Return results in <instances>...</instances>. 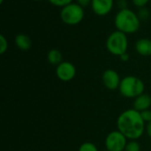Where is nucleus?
<instances>
[{
	"label": "nucleus",
	"instance_id": "obj_3",
	"mask_svg": "<svg viewBox=\"0 0 151 151\" xmlns=\"http://www.w3.org/2000/svg\"><path fill=\"white\" fill-rule=\"evenodd\" d=\"M145 85L143 81L135 76H126L121 79L119 90L127 98H135L144 93Z\"/></svg>",
	"mask_w": 151,
	"mask_h": 151
},
{
	"label": "nucleus",
	"instance_id": "obj_12",
	"mask_svg": "<svg viewBox=\"0 0 151 151\" xmlns=\"http://www.w3.org/2000/svg\"><path fill=\"white\" fill-rule=\"evenodd\" d=\"M15 44L17 48L20 50L26 51L28 50L31 47V39L28 37V35L25 34H19L15 36L14 39Z\"/></svg>",
	"mask_w": 151,
	"mask_h": 151
},
{
	"label": "nucleus",
	"instance_id": "obj_7",
	"mask_svg": "<svg viewBox=\"0 0 151 151\" xmlns=\"http://www.w3.org/2000/svg\"><path fill=\"white\" fill-rule=\"evenodd\" d=\"M57 77L62 81H72L76 74V68L71 62L63 61L56 68Z\"/></svg>",
	"mask_w": 151,
	"mask_h": 151
},
{
	"label": "nucleus",
	"instance_id": "obj_16",
	"mask_svg": "<svg viewBox=\"0 0 151 151\" xmlns=\"http://www.w3.org/2000/svg\"><path fill=\"white\" fill-rule=\"evenodd\" d=\"M8 50V41L4 35H0V54H4Z\"/></svg>",
	"mask_w": 151,
	"mask_h": 151
},
{
	"label": "nucleus",
	"instance_id": "obj_18",
	"mask_svg": "<svg viewBox=\"0 0 151 151\" xmlns=\"http://www.w3.org/2000/svg\"><path fill=\"white\" fill-rule=\"evenodd\" d=\"M141 115H142V119L144 120L145 123H149L151 122V111L150 110H145L141 112Z\"/></svg>",
	"mask_w": 151,
	"mask_h": 151
},
{
	"label": "nucleus",
	"instance_id": "obj_26",
	"mask_svg": "<svg viewBox=\"0 0 151 151\" xmlns=\"http://www.w3.org/2000/svg\"><path fill=\"white\" fill-rule=\"evenodd\" d=\"M32 1H41V0H32Z\"/></svg>",
	"mask_w": 151,
	"mask_h": 151
},
{
	"label": "nucleus",
	"instance_id": "obj_4",
	"mask_svg": "<svg viewBox=\"0 0 151 151\" xmlns=\"http://www.w3.org/2000/svg\"><path fill=\"white\" fill-rule=\"evenodd\" d=\"M105 45H106V49L111 54L120 57L122 54L127 51V48H128L127 35L119 30H116L109 35Z\"/></svg>",
	"mask_w": 151,
	"mask_h": 151
},
{
	"label": "nucleus",
	"instance_id": "obj_17",
	"mask_svg": "<svg viewBox=\"0 0 151 151\" xmlns=\"http://www.w3.org/2000/svg\"><path fill=\"white\" fill-rule=\"evenodd\" d=\"M48 1L55 6H58V7L63 8L64 6L73 3V0H48Z\"/></svg>",
	"mask_w": 151,
	"mask_h": 151
},
{
	"label": "nucleus",
	"instance_id": "obj_20",
	"mask_svg": "<svg viewBox=\"0 0 151 151\" xmlns=\"http://www.w3.org/2000/svg\"><path fill=\"white\" fill-rule=\"evenodd\" d=\"M149 15H150L149 11H148L147 9H145L144 7H143V8H141V10L139 11V15H138V16L140 17L141 20H142V19H147V18L149 17Z\"/></svg>",
	"mask_w": 151,
	"mask_h": 151
},
{
	"label": "nucleus",
	"instance_id": "obj_24",
	"mask_svg": "<svg viewBox=\"0 0 151 151\" xmlns=\"http://www.w3.org/2000/svg\"><path fill=\"white\" fill-rule=\"evenodd\" d=\"M119 7H121V9L127 8V2H126V0H119Z\"/></svg>",
	"mask_w": 151,
	"mask_h": 151
},
{
	"label": "nucleus",
	"instance_id": "obj_11",
	"mask_svg": "<svg viewBox=\"0 0 151 151\" xmlns=\"http://www.w3.org/2000/svg\"><path fill=\"white\" fill-rule=\"evenodd\" d=\"M135 50L141 56H151V40L149 38L139 39L135 43Z\"/></svg>",
	"mask_w": 151,
	"mask_h": 151
},
{
	"label": "nucleus",
	"instance_id": "obj_22",
	"mask_svg": "<svg viewBox=\"0 0 151 151\" xmlns=\"http://www.w3.org/2000/svg\"><path fill=\"white\" fill-rule=\"evenodd\" d=\"M145 131H146L147 134L149 135V137L151 139V122L147 123V125H146V128H145Z\"/></svg>",
	"mask_w": 151,
	"mask_h": 151
},
{
	"label": "nucleus",
	"instance_id": "obj_1",
	"mask_svg": "<svg viewBox=\"0 0 151 151\" xmlns=\"http://www.w3.org/2000/svg\"><path fill=\"white\" fill-rule=\"evenodd\" d=\"M117 127L129 140H138L145 132L146 125L141 112L133 109L123 111L117 119Z\"/></svg>",
	"mask_w": 151,
	"mask_h": 151
},
{
	"label": "nucleus",
	"instance_id": "obj_8",
	"mask_svg": "<svg viewBox=\"0 0 151 151\" xmlns=\"http://www.w3.org/2000/svg\"><path fill=\"white\" fill-rule=\"evenodd\" d=\"M103 83L105 88L110 90H116L119 88L121 79L119 73L112 69H108L104 72L102 76Z\"/></svg>",
	"mask_w": 151,
	"mask_h": 151
},
{
	"label": "nucleus",
	"instance_id": "obj_19",
	"mask_svg": "<svg viewBox=\"0 0 151 151\" xmlns=\"http://www.w3.org/2000/svg\"><path fill=\"white\" fill-rule=\"evenodd\" d=\"M150 0H132V3L134 6L138 7V8H143L144 6H146L148 4V3Z\"/></svg>",
	"mask_w": 151,
	"mask_h": 151
},
{
	"label": "nucleus",
	"instance_id": "obj_13",
	"mask_svg": "<svg viewBox=\"0 0 151 151\" xmlns=\"http://www.w3.org/2000/svg\"><path fill=\"white\" fill-rule=\"evenodd\" d=\"M47 60L50 65H58L63 62V55L60 50L57 49H52L47 53Z\"/></svg>",
	"mask_w": 151,
	"mask_h": 151
},
{
	"label": "nucleus",
	"instance_id": "obj_14",
	"mask_svg": "<svg viewBox=\"0 0 151 151\" xmlns=\"http://www.w3.org/2000/svg\"><path fill=\"white\" fill-rule=\"evenodd\" d=\"M125 151H141V145L136 140H131L127 143Z\"/></svg>",
	"mask_w": 151,
	"mask_h": 151
},
{
	"label": "nucleus",
	"instance_id": "obj_27",
	"mask_svg": "<svg viewBox=\"0 0 151 151\" xmlns=\"http://www.w3.org/2000/svg\"><path fill=\"white\" fill-rule=\"evenodd\" d=\"M105 151H109V150H105Z\"/></svg>",
	"mask_w": 151,
	"mask_h": 151
},
{
	"label": "nucleus",
	"instance_id": "obj_2",
	"mask_svg": "<svg viewBox=\"0 0 151 151\" xmlns=\"http://www.w3.org/2000/svg\"><path fill=\"white\" fill-rule=\"evenodd\" d=\"M114 25L117 30L126 35H130L139 30L141 19L138 14L129 8L120 9L115 16Z\"/></svg>",
	"mask_w": 151,
	"mask_h": 151
},
{
	"label": "nucleus",
	"instance_id": "obj_23",
	"mask_svg": "<svg viewBox=\"0 0 151 151\" xmlns=\"http://www.w3.org/2000/svg\"><path fill=\"white\" fill-rule=\"evenodd\" d=\"M119 58H120L121 61H123V62H127V61H128V60H129V55H128V53H127V52H126V53L122 54Z\"/></svg>",
	"mask_w": 151,
	"mask_h": 151
},
{
	"label": "nucleus",
	"instance_id": "obj_6",
	"mask_svg": "<svg viewBox=\"0 0 151 151\" xmlns=\"http://www.w3.org/2000/svg\"><path fill=\"white\" fill-rule=\"evenodd\" d=\"M127 138L119 130L111 132L105 139V148L109 151H125Z\"/></svg>",
	"mask_w": 151,
	"mask_h": 151
},
{
	"label": "nucleus",
	"instance_id": "obj_9",
	"mask_svg": "<svg viewBox=\"0 0 151 151\" xmlns=\"http://www.w3.org/2000/svg\"><path fill=\"white\" fill-rule=\"evenodd\" d=\"M114 4V0H92L91 7L93 12L98 16H105L109 14Z\"/></svg>",
	"mask_w": 151,
	"mask_h": 151
},
{
	"label": "nucleus",
	"instance_id": "obj_5",
	"mask_svg": "<svg viewBox=\"0 0 151 151\" xmlns=\"http://www.w3.org/2000/svg\"><path fill=\"white\" fill-rule=\"evenodd\" d=\"M85 15L84 8L77 3H71L64 6L60 11L61 20L70 26H74L81 22Z\"/></svg>",
	"mask_w": 151,
	"mask_h": 151
},
{
	"label": "nucleus",
	"instance_id": "obj_25",
	"mask_svg": "<svg viewBox=\"0 0 151 151\" xmlns=\"http://www.w3.org/2000/svg\"><path fill=\"white\" fill-rule=\"evenodd\" d=\"M3 3H4V0H0V4H3Z\"/></svg>",
	"mask_w": 151,
	"mask_h": 151
},
{
	"label": "nucleus",
	"instance_id": "obj_10",
	"mask_svg": "<svg viewBox=\"0 0 151 151\" xmlns=\"http://www.w3.org/2000/svg\"><path fill=\"white\" fill-rule=\"evenodd\" d=\"M151 106V96L148 94H142L139 96L134 98L133 107L134 110L142 112L145 110H148Z\"/></svg>",
	"mask_w": 151,
	"mask_h": 151
},
{
	"label": "nucleus",
	"instance_id": "obj_15",
	"mask_svg": "<svg viewBox=\"0 0 151 151\" xmlns=\"http://www.w3.org/2000/svg\"><path fill=\"white\" fill-rule=\"evenodd\" d=\"M78 151H98V149L92 142H84L80 146Z\"/></svg>",
	"mask_w": 151,
	"mask_h": 151
},
{
	"label": "nucleus",
	"instance_id": "obj_21",
	"mask_svg": "<svg viewBox=\"0 0 151 151\" xmlns=\"http://www.w3.org/2000/svg\"><path fill=\"white\" fill-rule=\"evenodd\" d=\"M76 1H77V4H79L83 8L91 4V2H92V0H76Z\"/></svg>",
	"mask_w": 151,
	"mask_h": 151
}]
</instances>
